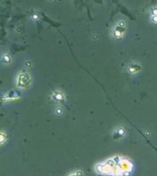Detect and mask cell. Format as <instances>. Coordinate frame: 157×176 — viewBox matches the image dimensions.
<instances>
[{
	"mask_svg": "<svg viewBox=\"0 0 157 176\" xmlns=\"http://www.w3.org/2000/svg\"><path fill=\"white\" fill-rule=\"evenodd\" d=\"M69 176H82V174L80 173V172H77L75 173H73L71 175H70Z\"/></svg>",
	"mask_w": 157,
	"mask_h": 176,
	"instance_id": "obj_1",
	"label": "cell"
},
{
	"mask_svg": "<svg viewBox=\"0 0 157 176\" xmlns=\"http://www.w3.org/2000/svg\"><path fill=\"white\" fill-rule=\"evenodd\" d=\"M152 20L153 22L157 23V16H154L152 17Z\"/></svg>",
	"mask_w": 157,
	"mask_h": 176,
	"instance_id": "obj_2",
	"label": "cell"
}]
</instances>
